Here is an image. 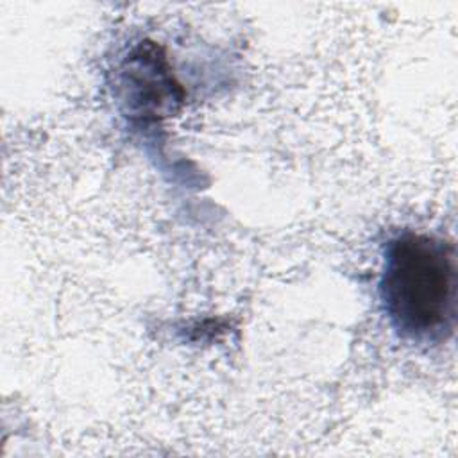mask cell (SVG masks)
<instances>
[{
    "label": "cell",
    "mask_w": 458,
    "mask_h": 458,
    "mask_svg": "<svg viewBox=\"0 0 458 458\" xmlns=\"http://www.w3.org/2000/svg\"><path fill=\"white\" fill-rule=\"evenodd\" d=\"M456 292L453 240L408 229L386 242L379 299L399 338L422 347L447 342L456 327Z\"/></svg>",
    "instance_id": "1"
}]
</instances>
